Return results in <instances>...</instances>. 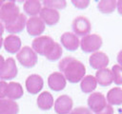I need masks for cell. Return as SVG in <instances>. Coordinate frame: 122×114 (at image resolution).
Masks as SVG:
<instances>
[{
  "instance_id": "1",
  "label": "cell",
  "mask_w": 122,
  "mask_h": 114,
  "mask_svg": "<svg viewBox=\"0 0 122 114\" xmlns=\"http://www.w3.org/2000/svg\"><path fill=\"white\" fill-rule=\"evenodd\" d=\"M58 67L66 80L71 84L80 82L86 74V67L84 64L71 56L63 58L59 62Z\"/></svg>"
},
{
  "instance_id": "2",
  "label": "cell",
  "mask_w": 122,
  "mask_h": 114,
  "mask_svg": "<svg viewBox=\"0 0 122 114\" xmlns=\"http://www.w3.org/2000/svg\"><path fill=\"white\" fill-rule=\"evenodd\" d=\"M20 14L14 1H0V21L6 24L13 22Z\"/></svg>"
},
{
  "instance_id": "3",
  "label": "cell",
  "mask_w": 122,
  "mask_h": 114,
  "mask_svg": "<svg viewBox=\"0 0 122 114\" xmlns=\"http://www.w3.org/2000/svg\"><path fill=\"white\" fill-rule=\"evenodd\" d=\"M54 45H55V42L51 37L48 35H43V36H38L32 40L31 48L37 54H40L46 57L52 50Z\"/></svg>"
},
{
  "instance_id": "4",
  "label": "cell",
  "mask_w": 122,
  "mask_h": 114,
  "mask_svg": "<svg viewBox=\"0 0 122 114\" xmlns=\"http://www.w3.org/2000/svg\"><path fill=\"white\" fill-rule=\"evenodd\" d=\"M16 58L20 65H22L25 67H32L36 65L37 63V53L30 48V47H23L17 53H16Z\"/></svg>"
},
{
  "instance_id": "5",
  "label": "cell",
  "mask_w": 122,
  "mask_h": 114,
  "mask_svg": "<svg viewBox=\"0 0 122 114\" xmlns=\"http://www.w3.org/2000/svg\"><path fill=\"white\" fill-rule=\"evenodd\" d=\"M102 43V38L98 34H89L81 39L80 48L86 53H93L101 48Z\"/></svg>"
},
{
  "instance_id": "6",
  "label": "cell",
  "mask_w": 122,
  "mask_h": 114,
  "mask_svg": "<svg viewBox=\"0 0 122 114\" xmlns=\"http://www.w3.org/2000/svg\"><path fill=\"white\" fill-rule=\"evenodd\" d=\"M71 28L73 33L77 36L89 35L92 30V25L90 20L85 16H77L73 19L71 24Z\"/></svg>"
},
{
  "instance_id": "7",
  "label": "cell",
  "mask_w": 122,
  "mask_h": 114,
  "mask_svg": "<svg viewBox=\"0 0 122 114\" xmlns=\"http://www.w3.org/2000/svg\"><path fill=\"white\" fill-rule=\"evenodd\" d=\"M107 105V100L105 96L100 92H92L88 98L89 109L95 114L100 112Z\"/></svg>"
},
{
  "instance_id": "8",
  "label": "cell",
  "mask_w": 122,
  "mask_h": 114,
  "mask_svg": "<svg viewBox=\"0 0 122 114\" xmlns=\"http://www.w3.org/2000/svg\"><path fill=\"white\" fill-rule=\"evenodd\" d=\"M73 101L69 95L59 96L54 103V111L57 114H69L72 110Z\"/></svg>"
},
{
  "instance_id": "9",
  "label": "cell",
  "mask_w": 122,
  "mask_h": 114,
  "mask_svg": "<svg viewBox=\"0 0 122 114\" xmlns=\"http://www.w3.org/2000/svg\"><path fill=\"white\" fill-rule=\"evenodd\" d=\"M26 28L30 36H39L45 30V23L39 16L30 17L27 20Z\"/></svg>"
},
{
  "instance_id": "10",
  "label": "cell",
  "mask_w": 122,
  "mask_h": 114,
  "mask_svg": "<svg viewBox=\"0 0 122 114\" xmlns=\"http://www.w3.org/2000/svg\"><path fill=\"white\" fill-rule=\"evenodd\" d=\"M18 73V69L13 58L9 57L5 61V65L0 70V79L1 81L11 80L16 77Z\"/></svg>"
},
{
  "instance_id": "11",
  "label": "cell",
  "mask_w": 122,
  "mask_h": 114,
  "mask_svg": "<svg viewBox=\"0 0 122 114\" xmlns=\"http://www.w3.org/2000/svg\"><path fill=\"white\" fill-rule=\"evenodd\" d=\"M60 42L62 46L69 51H74L80 47V40L77 35L73 32H64L60 37Z\"/></svg>"
},
{
  "instance_id": "12",
  "label": "cell",
  "mask_w": 122,
  "mask_h": 114,
  "mask_svg": "<svg viewBox=\"0 0 122 114\" xmlns=\"http://www.w3.org/2000/svg\"><path fill=\"white\" fill-rule=\"evenodd\" d=\"M26 88L29 93L30 94H36L40 92L44 86V81L43 78L38 74H31L28 76L25 82Z\"/></svg>"
},
{
  "instance_id": "13",
  "label": "cell",
  "mask_w": 122,
  "mask_h": 114,
  "mask_svg": "<svg viewBox=\"0 0 122 114\" xmlns=\"http://www.w3.org/2000/svg\"><path fill=\"white\" fill-rule=\"evenodd\" d=\"M67 80L61 72H52L48 77V86L53 91H61L66 87Z\"/></svg>"
},
{
  "instance_id": "14",
  "label": "cell",
  "mask_w": 122,
  "mask_h": 114,
  "mask_svg": "<svg viewBox=\"0 0 122 114\" xmlns=\"http://www.w3.org/2000/svg\"><path fill=\"white\" fill-rule=\"evenodd\" d=\"M89 63L92 68L99 70L107 67V66L109 65V57L102 51H96L90 56Z\"/></svg>"
},
{
  "instance_id": "15",
  "label": "cell",
  "mask_w": 122,
  "mask_h": 114,
  "mask_svg": "<svg viewBox=\"0 0 122 114\" xmlns=\"http://www.w3.org/2000/svg\"><path fill=\"white\" fill-rule=\"evenodd\" d=\"M39 15H40L39 17L43 20V22L49 26L56 25L60 19V14H59L58 10L50 9V8H46V7L42 8Z\"/></svg>"
},
{
  "instance_id": "16",
  "label": "cell",
  "mask_w": 122,
  "mask_h": 114,
  "mask_svg": "<svg viewBox=\"0 0 122 114\" xmlns=\"http://www.w3.org/2000/svg\"><path fill=\"white\" fill-rule=\"evenodd\" d=\"M21 39L17 35L14 34H10L8 35L4 42H3V47L6 51L9 53H17L21 49Z\"/></svg>"
},
{
  "instance_id": "17",
  "label": "cell",
  "mask_w": 122,
  "mask_h": 114,
  "mask_svg": "<svg viewBox=\"0 0 122 114\" xmlns=\"http://www.w3.org/2000/svg\"><path fill=\"white\" fill-rule=\"evenodd\" d=\"M26 25H27V17L24 13H20L13 22L5 25V29L10 33H18L25 28Z\"/></svg>"
},
{
  "instance_id": "18",
  "label": "cell",
  "mask_w": 122,
  "mask_h": 114,
  "mask_svg": "<svg viewBox=\"0 0 122 114\" xmlns=\"http://www.w3.org/2000/svg\"><path fill=\"white\" fill-rule=\"evenodd\" d=\"M94 77L97 81V84H99L102 86H108L113 82L112 72L111 69H109L107 67L97 70Z\"/></svg>"
},
{
  "instance_id": "19",
  "label": "cell",
  "mask_w": 122,
  "mask_h": 114,
  "mask_svg": "<svg viewBox=\"0 0 122 114\" xmlns=\"http://www.w3.org/2000/svg\"><path fill=\"white\" fill-rule=\"evenodd\" d=\"M18 104L10 99H0V114H18Z\"/></svg>"
},
{
  "instance_id": "20",
  "label": "cell",
  "mask_w": 122,
  "mask_h": 114,
  "mask_svg": "<svg viewBox=\"0 0 122 114\" xmlns=\"http://www.w3.org/2000/svg\"><path fill=\"white\" fill-rule=\"evenodd\" d=\"M23 10L25 13L30 15V17H33L40 13L42 10V4L38 0H27L24 2Z\"/></svg>"
},
{
  "instance_id": "21",
  "label": "cell",
  "mask_w": 122,
  "mask_h": 114,
  "mask_svg": "<svg viewBox=\"0 0 122 114\" xmlns=\"http://www.w3.org/2000/svg\"><path fill=\"white\" fill-rule=\"evenodd\" d=\"M24 94V90L22 86L19 83L16 82H10L8 83L7 87V97L10 100H17L20 99Z\"/></svg>"
},
{
  "instance_id": "22",
  "label": "cell",
  "mask_w": 122,
  "mask_h": 114,
  "mask_svg": "<svg viewBox=\"0 0 122 114\" xmlns=\"http://www.w3.org/2000/svg\"><path fill=\"white\" fill-rule=\"evenodd\" d=\"M37 105L42 110H49L53 105V97L48 91H43L37 97Z\"/></svg>"
},
{
  "instance_id": "23",
  "label": "cell",
  "mask_w": 122,
  "mask_h": 114,
  "mask_svg": "<svg viewBox=\"0 0 122 114\" xmlns=\"http://www.w3.org/2000/svg\"><path fill=\"white\" fill-rule=\"evenodd\" d=\"M107 102L111 105H120L122 104V88L113 87L107 93Z\"/></svg>"
},
{
  "instance_id": "24",
  "label": "cell",
  "mask_w": 122,
  "mask_h": 114,
  "mask_svg": "<svg viewBox=\"0 0 122 114\" xmlns=\"http://www.w3.org/2000/svg\"><path fill=\"white\" fill-rule=\"evenodd\" d=\"M97 86V81L94 76L92 75H87L81 80L80 88L84 93H90L92 92Z\"/></svg>"
},
{
  "instance_id": "25",
  "label": "cell",
  "mask_w": 122,
  "mask_h": 114,
  "mask_svg": "<svg viewBox=\"0 0 122 114\" xmlns=\"http://www.w3.org/2000/svg\"><path fill=\"white\" fill-rule=\"evenodd\" d=\"M97 9L102 13H112L116 9L115 0H101L97 3Z\"/></svg>"
},
{
  "instance_id": "26",
  "label": "cell",
  "mask_w": 122,
  "mask_h": 114,
  "mask_svg": "<svg viewBox=\"0 0 122 114\" xmlns=\"http://www.w3.org/2000/svg\"><path fill=\"white\" fill-rule=\"evenodd\" d=\"M43 5L46 8L53 9V10H62L67 6V2L65 0H44Z\"/></svg>"
},
{
  "instance_id": "27",
  "label": "cell",
  "mask_w": 122,
  "mask_h": 114,
  "mask_svg": "<svg viewBox=\"0 0 122 114\" xmlns=\"http://www.w3.org/2000/svg\"><path fill=\"white\" fill-rule=\"evenodd\" d=\"M62 53H63V49H62V47L55 42V45L52 48V50L50 52L49 55L46 56V58L49 60V61H57L58 59L61 58L62 56Z\"/></svg>"
},
{
  "instance_id": "28",
  "label": "cell",
  "mask_w": 122,
  "mask_h": 114,
  "mask_svg": "<svg viewBox=\"0 0 122 114\" xmlns=\"http://www.w3.org/2000/svg\"><path fill=\"white\" fill-rule=\"evenodd\" d=\"M113 75V82L116 85H122V66L119 65H114L112 68Z\"/></svg>"
},
{
  "instance_id": "29",
  "label": "cell",
  "mask_w": 122,
  "mask_h": 114,
  "mask_svg": "<svg viewBox=\"0 0 122 114\" xmlns=\"http://www.w3.org/2000/svg\"><path fill=\"white\" fill-rule=\"evenodd\" d=\"M71 4L80 10L86 9L89 5H90V1L89 0H71Z\"/></svg>"
},
{
  "instance_id": "30",
  "label": "cell",
  "mask_w": 122,
  "mask_h": 114,
  "mask_svg": "<svg viewBox=\"0 0 122 114\" xmlns=\"http://www.w3.org/2000/svg\"><path fill=\"white\" fill-rule=\"evenodd\" d=\"M69 114H92V111L85 106H78L73 108Z\"/></svg>"
},
{
  "instance_id": "31",
  "label": "cell",
  "mask_w": 122,
  "mask_h": 114,
  "mask_svg": "<svg viewBox=\"0 0 122 114\" xmlns=\"http://www.w3.org/2000/svg\"><path fill=\"white\" fill-rule=\"evenodd\" d=\"M7 87L8 83L5 81H0V99H5V97H7Z\"/></svg>"
},
{
  "instance_id": "32",
  "label": "cell",
  "mask_w": 122,
  "mask_h": 114,
  "mask_svg": "<svg viewBox=\"0 0 122 114\" xmlns=\"http://www.w3.org/2000/svg\"><path fill=\"white\" fill-rule=\"evenodd\" d=\"M96 114H113V108H112V106L111 104H107V105L100 112H98Z\"/></svg>"
},
{
  "instance_id": "33",
  "label": "cell",
  "mask_w": 122,
  "mask_h": 114,
  "mask_svg": "<svg viewBox=\"0 0 122 114\" xmlns=\"http://www.w3.org/2000/svg\"><path fill=\"white\" fill-rule=\"evenodd\" d=\"M116 9H117L118 13L122 15V0H118L116 2Z\"/></svg>"
},
{
  "instance_id": "34",
  "label": "cell",
  "mask_w": 122,
  "mask_h": 114,
  "mask_svg": "<svg viewBox=\"0 0 122 114\" xmlns=\"http://www.w3.org/2000/svg\"><path fill=\"white\" fill-rule=\"evenodd\" d=\"M117 62H118L119 66H122V49H121V50L118 52V54H117Z\"/></svg>"
},
{
  "instance_id": "35",
  "label": "cell",
  "mask_w": 122,
  "mask_h": 114,
  "mask_svg": "<svg viewBox=\"0 0 122 114\" xmlns=\"http://www.w3.org/2000/svg\"><path fill=\"white\" fill-rule=\"evenodd\" d=\"M4 31H5V26H4V25H3V23L0 21V38L2 37V35H3Z\"/></svg>"
},
{
  "instance_id": "36",
  "label": "cell",
  "mask_w": 122,
  "mask_h": 114,
  "mask_svg": "<svg viewBox=\"0 0 122 114\" xmlns=\"http://www.w3.org/2000/svg\"><path fill=\"white\" fill-rule=\"evenodd\" d=\"M5 61H6V60L4 59V57L0 54V70H1V69H2V67L4 66V65H5Z\"/></svg>"
},
{
  "instance_id": "37",
  "label": "cell",
  "mask_w": 122,
  "mask_h": 114,
  "mask_svg": "<svg viewBox=\"0 0 122 114\" xmlns=\"http://www.w3.org/2000/svg\"><path fill=\"white\" fill-rule=\"evenodd\" d=\"M3 42H4V40H3V38L1 37V38H0V48H1L2 46H3Z\"/></svg>"
},
{
  "instance_id": "38",
  "label": "cell",
  "mask_w": 122,
  "mask_h": 114,
  "mask_svg": "<svg viewBox=\"0 0 122 114\" xmlns=\"http://www.w3.org/2000/svg\"><path fill=\"white\" fill-rule=\"evenodd\" d=\"M121 114H122V113H121Z\"/></svg>"
}]
</instances>
